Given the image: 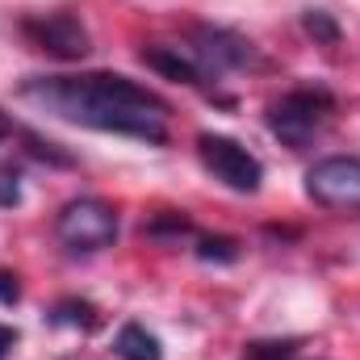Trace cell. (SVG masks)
<instances>
[{
    "label": "cell",
    "mask_w": 360,
    "mask_h": 360,
    "mask_svg": "<svg viewBox=\"0 0 360 360\" xmlns=\"http://www.w3.org/2000/svg\"><path fill=\"white\" fill-rule=\"evenodd\" d=\"M21 96L42 105L46 113L89 126L101 134H122L139 143H168V105L130 76L89 72V76H42L25 80Z\"/></svg>",
    "instance_id": "obj_1"
},
{
    "label": "cell",
    "mask_w": 360,
    "mask_h": 360,
    "mask_svg": "<svg viewBox=\"0 0 360 360\" xmlns=\"http://www.w3.org/2000/svg\"><path fill=\"white\" fill-rule=\"evenodd\" d=\"M331 109H335L331 92H323V89H293V92H285V96L269 109V126H272V134H276L281 143L302 147V143H310V139L327 126Z\"/></svg>",
    "instance_id": "obj_2"
},
{
    "label": "cell",
    "mask_w": 360,
    "mask_h": 360,
    "mask_svg": "<svg viewBox=\"0 0 360 360\" xmlns=\"http://www.w3.org/2000/svg\"><path fill=\"white\" fill-rule=\"evenodd\" d=\"M55 235L72 252H105L117 239V214L105 201H96V197L68 201L59 210V218H55Z\"/></svg>",
    "instance_id": "obj_3"
},
{
    "label": "cell",
    "mask_w": 360,
    "mask_h": 360,
    "mask_svg": "<svg viewBox=\"0 0 360 360\" xmlns=\"http://www.w3.org/2000/svg\"><path fill=\"white\" fill-rule=\"evenodd\" d=\"M197 155L205 164V172H214V180H222L235 193H256L264 180V164L235 139L226 134H201L197 139Z\"/></svg>",
    "instance_id": "obj_4"
},
{
    "label": "cell",
    "mask_w": 360,
    "mask_h": 360,
    "mask_svg": "<svg viewBox=\"0 0 360 360\" xmlns=\"http://www.w3.org/2000/svg\"><path fill=\"white\" fill-rule=\"evenodd\" d=\"M306 193L323 210L360 214V155H327L306 172Z\"/></svg>",
    "instance_id": "obj_5"
},
{
    "label": "cell",
    "mask_w": 360,
    "mask_h": 360,
    "mask_svg": "<svg viewBox=\"0 0 360 360\" xmlns=\"http://www.w3.org/2000/svg\"><path fill=\"white\" fill-rule=\"evenodd\" d=\"M25 34L38 42V51L55 59H84L89 55V34L72 13H46L38 21H25Z\"/></svg>",
    "instance_id": "obj_6"
},
{
    "label": "cell",
    "mask_w": 360,
    "mask_h": 360,
    "mask_svg": "<svg viewBox=\"0 0 360 360\" xmlns=\"http://www.w3.org/2000/svg\"><path fill=\"white\" fill-rule=\"evenodd\" d=\"M143 59L155 68V72H164V76H172V80H184V84H205V68H201V59L193 55V51H180V46H151V51H143Z\"/></svg>",
    "instance_id": "obj_7"
},
{
    "label": "cell",
    "mask_w": 360,
    "mask_h": 360,
    "mask_svg": "<svg viewBox=\"0 0 360 360\" xmlns=\"http://www.w3.org/2000/svg\"><path fill=\"white\" fill-rule=\"evenodd\" d=\"M113 352H117L122 360H164L160 340H155L147 327H139V323H126V327L117 331V340H113Z\"/></svg>",
    "instance_id": "obj_8"
},
{
    "label": "cell",
    "mask_w": 360,
    "mask_h": 360,
    "mask_svg": "<svg viewBox=\"0 0 360 360\" xmlns=\"http://www.w3.org/2000/svg\"><path fill=\"white\" fill-rule=\"evenodd\" d=\"M306 30H310L314 38H323V42H335V38H340L335 21H331V17H327L323 8H310V13H306Z\"/></svg>",
    "instance_id": "obj_9"
},
{
    "label": "cell",
    "mask_w": 360,
    "mask_h": 360,
    "mask_svg": "<svg viewBox=\"0 0 360 360\" xmlns=\"http://www.w3.org/2000/svg\"><path fill=\"white\" fill-rule=\"evenodd\" d=\"M21 193H17V172L13 168H0V205H13Z\"/></svg>",
    "instance_id": "obj_10"
},
{
    "label": "cell",
    "mask_w": 360,
    "mask_h": 360,
    "mask_svg": "<svg viewBox=\"0 0 360 360\" xmlns=\"http://www.w3.org/2000/svg\"><path fill=\"white\" fill-rule=\"evenodd\" d=\"M13 348H17V331H13V327H4V323H0V360L8 356V352H13Z\"/></svg>",
    "instance_id": "obj_11"
},
{
    "label": "cell",
    "mask_w": 360,
    "mask_h": 360,
    "mask_svg": "<svg viewBox=\"0 0 360 360\" xmlns=\"http://www.w3.org/2000/svg\"><path fill=\"white\" fill-rule=\"evenodd\" d=\"M8 281H17V276H4L0 272V302H17V285H8Z\"/></svg>",
    "instance_id": "obj_12"
},
{
    "label": "cell",
    "mask_w": 360,
    "mask_h": 360,
    "mask_svg": "<svg viewBox=\"0 0 360 360\" xmlns=\"http://www.w3.org/2000/svg\"><path fill=\"white\" fill-rule=\"evenodd\" d=\"M8 130H13V126H8V113H4V109H0V139H4V134H8Z\"/></svg>",
    "instance_id": "obj_13"
}]
</instances>
